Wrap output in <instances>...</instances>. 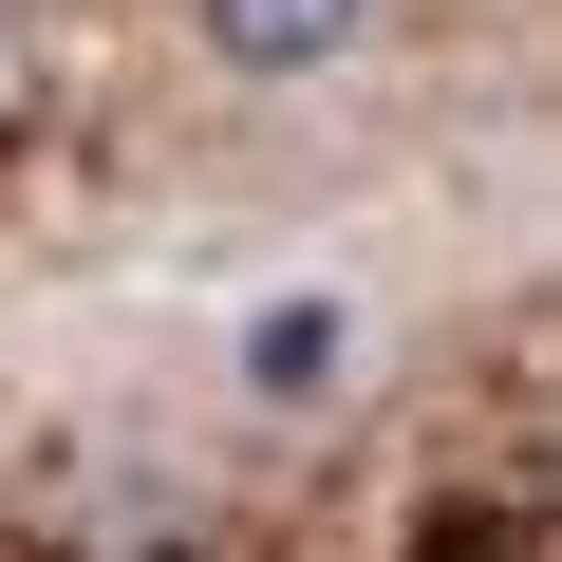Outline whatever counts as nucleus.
Here are the masks:
<instances>
[{"instance_id":"1","label":"nucleus","mask_w":562,"mask_h":562,"mask_svg":"<svg viewBox=\"0 0 562 562\" xmlns=\"http://www.w3.org/2000/svg\"><path fill=\"white\" fill-rule=\"evenodd\" d=\"M188 20H206L225 76H338V57L375 38V0H188Z\"/></svg>"},{"instance_id":"2","label":"nucleus","mask_w":562,"mask_h":562,"mask_svg":"<svg viewBox=\"0 0 562 562\" xmlns=\"http://www.w3.org/2000/svg\"><path fill=\"white\" fill-rule=\"evenodd\" d=\"M244 375H262V394H319V375H338V281H301V301H262Z\"/></svg>"}]
</instances>
